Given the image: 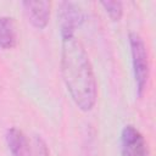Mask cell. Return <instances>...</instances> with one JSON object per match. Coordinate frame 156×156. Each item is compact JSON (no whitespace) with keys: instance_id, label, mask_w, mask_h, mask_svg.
<instances>
[{"instance_id":"6da1fadb","label":"cell","mask_w":156,"mask_h":156,"mask_svg":"<svg viewBox=\"0 0 156 156\" xmlns=\"http://www.w3.org/2000/svg\"><path fill=\"white\" fill-rule=\"evenodd\" d=\"M61 74L78 108L93 110L98 99L96 78L89 56L74 34H61Z\"/></svg>"},{"instance_id":"7a4b0ae2","label":"cell","mask_w":156,"mask_h":156,"mask_svg":"<svg viewBox=\"0 0 156 156\" xmlns=\"http://www.w3.org/2000/svg\"><path fill=\"white\" fill-rule=\"evenodd\" d=\"M128 40H129V48H130L133 74H134V80L136 87V95L139 98H143L146 91V87L150 77V63H149L147 49L144 39L136 32H130L128 35Z\"/></svg>"},{"instance_id":"3957f363","label":"cell","mask_w":156,"mask_h":156,"mask_svg":"<svg viewBox=\"0 0 156 156\" xmlns=\"http://www.w3.org/2000/svg\"><path fill=\"white\" fill-rule=\"evenodd\" d=\"M121 156H150L143 134L132 124L121 132Z\"/></svg>"},{"instance_id":"277c9868","label":"cell","mask_w":156,"mask_h":156,"mask_svg":"<svg viewBox=\"0 0 156 156\" xmlns=\"http://www.w3.org/2000/svg\"><path fill=\"white\" fill-rule=\"evenodd\" d=\"M57 17L61 34H74L76 29L84 20V15L79 5L71 1H63L60 4Z\"/></svg>"},{"instance_id":"5b68a950","label":"cell","mask_w":156,"mask_h":156,"mask_svg":"<svg viewBox=\"0 0 156 156\" xmlns=\"http://www.w3.org/2000/svg\"><path fill=\"white\" fill-rule=\"evenodd\" d=\"M23 10L30 24L38 29H44L50 20V1H23Z\"/></svg>"},{"instance_id":"8992f818","label":"cell","mask_w":156,"mask_h":156,"mask_svg":"<svg viewBox=\"0 0 156 156\" xmlns=\"http://www.w3.org/2000/svg\"><path fill=\"white\" fill-rule=\"evenodd\" d=\"M5 140L11 152V156H30L32 155V149H30L28 138L21 129L16 127H10L5 133Z\"/></svg>"},{"instance_id":"52a82bcc","label":"cell","mask_w":156,"mask_h":156,"mask_svg":"<svg viewBox=\"0 0 156 156\" xmlns=\"http://www.w3.org/2000/svg\"><path fill=\"white\" fill-rule=\"evenodd\" d=\"M17 44V32L16 24L12 17L1 16L0 17V49L10 50Z\"/></svg>"},{"instance_id":"ba28073f","label":"cell","mask_w":156,"mask_h":156,"mask_svg":"<svg viewBox=\"0 0 156 156\" xmlns=\"http://www.w3.org/2000/svg\"><path fill=\"white\" fill-rule=\"evenodd\" d=\"M100 5L113 22H118L123 16V4L121 1H101Z\"/></svg>"},{"instance_id":"9c48e42d","label":"cell","mask_w":156,"mask_h":156,"mask_svg":"<svg viewBox=\"0 0 156 156\" xmlns=\"http://www.w3.org/2000/svg\"><path fill=\"white\" fill-rule=\"evenodd\" d=\"M33 156H49V147L45 143V140L40 135H34L33 139V149H32Z\"/></svg>"}]
</instances>
